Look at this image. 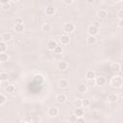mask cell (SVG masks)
Returning <instances> with one entry per match:
<instances>
[{
	"mask_svg": "<svg viewBox=\"0 0 123 123\" xmlns=\"http://www.w3.org/2000/svg\"><path fill=\"white\" fill-rule=\"evenodd\" d=\"M12 38V34H11L10 32H4V33L1 35V39H2L3 41H5V42L10 41Z\"/></svg>",
	"mask_w": 123,
	"mask_h": 123,
	"instance_id": "obj_5",
	"label": "cell"
},
{
	"mask_svg": "<svg viewBox=\"0 0 123 123\" xmlns=\"http://www.w3.org/2000/svg\"><path fill=\"white\" fill-rule=\"evenodd\" d=\"M69 121H70L71 123H76V122H77V116H76L75 114L71 115V116L69 117Z\"/></svg>",
	"mask_w": 123,
	"mask_h": 123,
	"instance_id": "obj_32",
	"label": "cell"
},
{
	"mask_svg": "<svg viewBox=\"0 0 123 123\" xmlns=\"http://www.w3.org/2000/svg\"><path fill=\"white\" fill-rule=\"evenodd\" d=\"M6 102H7L6 96H5L3 93H1V94H0V106H4Z\"/></svg>",
	"mask_w": 123,
	"mask_h": 123,
	"instance_id": "obj_26",
	"label": "cell"
},
{
	"mask_svg": "<svg viewBox=\"0 0 123 123\" xmlns=\"http://www.w3.org/2000/svg\"><path fill=\"white\" fill-rule=\"evenodd\" d=\"M65 100H66V96H65V94H63V93H60V94H58V95L56 96V101H57L59 104L64 103Z\"/></svg>",
	"mask_w": 123,
	"mask_h": 123,
	"instance_id": "obj_10",
	"label": "cell"
},
{
	"mask_svg": "<svg viewBox=\"0 0 123 123\" xmlns=\"http://www.w3.org/2000/svg\"><path fill=\"white\" fill-rule=\"evenodd\" d=\"M117 25H118V27H119V28H122V29H123V19H119V21H118Z\"/></svg>",
	"mask_w": 123,
	"mask_h": 123,
	"instance_id": "obj_38",
	"label": "cell"
},
{
	"mask_svg": "<svg viewBox=\"0 0 123 123\" xmlns=\"http://www.w3.org/2000/svg\"><path fill=\"white\" fill-rule=\"evenodd\" d=\"M6 50H7V44H6L5 41L1 40V42H0V53H4V52H6Z\"/></svg>",
	"mask_w": 123,
	"mask_h": 123,
	"instance_id": "obj_24",
	"label": "cell"
},
{
	"mask_svg": "<svg viewBox=\"0 0 123 123\" xmlns=\"http://www.w3.org/2000/svg\"><path fill=\"white\" fill-rule=\"evenodd\" d=\"M8 73H6V72H1L0 73V81L1 82H6V81H8Z\"/></svg>",
	"mask_w": 123,
	"mask_h": 123,
	"instance_id": "obj_25",
	"label": "cell"
},
{
	"mask_svg": "<svg viewBox=\"0 0 123 123\" xmlns=\"http://www.w3.org/2000/svg\"><path fill=\"white\" fill-rule=\"evenodd\" d=\"M95 81H96L97 86H103L106 83V78L104 76H98V77L95 78Z\"/></svg>",
	"mask_w": 123,
	"mask_h": 123,
	"instance_id": "obj_14",
	"label": "cell"
},
{
	"mask_svg": "<svg viewBox=\"0 0 123 123\" xmlns=\"http://www.w3.org/2000/svg\"><path fill=\"white\" fill-rule=\"evenodd\" d=\"M10 1L11 0H0V3H1V5H5V4H8Z\"/></svg>",
	"mask_w": 123,
	"mask_h": 123,
	"instance_id": "obj_41",
	"label": "cell"
},
{
	"mask_svg": "<svg viewBox=\"0 0 123 123\" xmlns=\"http://www.w3.org/2000/svg\"><path fill=\"white\" fill-rule=\"evenodd\" d=\"M82 104H83V107L84 108H86L90 105V101L88 99H82Z\"/></svg>",
	"mask_w": 123,
	"mask_h": 123,
	"instance_id": "obj_29",
	"label": "cell"
},
{
	"mask_svg": "<svg viewBox=\"0 0 123 123\" xmlns=\"http://www.w3.org/2000/svg\"><path fill=\"white\" fill-rule=\"evenodd\" d=\"M61 53H62V47L57 45V47L54 49V54H61Z\"/></svg>",
	"mask_w": 123,
	"mask_h": 123,
	"instance_id": "obj_30",
	"label": "cell"
},
{
	"mask_svg": "<svg viewBox=\"0 0 123 123\" xmlns=\"http://www.w3.org/2000/svg\"><path fill=\"white\" fill-rule=\"evenodd\" d=\"M74 114H75L77 117L84 116V114H85V111H84L83 107H81V108H76L75 111H74Z\"/></svg>",
	"mask_w": 123,
	"mask_h": 123,
	"instance_id": "obj_16",
	"label": "cell"
},
{
	"mask_svg": "<svg viewBox=\"0 0 123 123\" xmlns=\"http://www.w3.org/2000/svg\"><path fill=\"white\" fill-rule=\"evenodd\" d=\"M77 90L78 92L80 93H86L87 91V86L86 84H80L78 86H77Z\"/></svg>",
	"mask_w": 123,
	"mask_h": 123,
	"instance_id": "obj_13",
	"label": "cell"
},
{
	"mask_svg": "<svg viewBox=\"0 0 123 123\" xmlns=\"http://www.w3.org/2000/svg\"><path fill=\"white\" fill-rule=\"evenodd\" d=\"M8 60H9L8 54H6L5 52L4 53H0V62H8Z\"/></svg>",
	"mask_w": 123,
	"mask_h": 123,
	"instance_id": "obj_23",
	"label": "cell"
},
{
	"mask_svg": "<svg viewBox=\"0 0 123 123\" xmlns=\"http://www.w3.org/2000/svg\"><path fill=\"white\" fill-rule=\"evenodd\" d=\"M111 85L112 87L115 88H120L123 86V78L120 76H114L111 80Z\"/></svg>",
	"mask_w": 123,
	"mask_h": 123,
	"instance_id": "obj_1",
	"label": "cell"
},
{
	"mask_svg": "<svg viewBox=\"0 0 123 123\" xmlns=\"http://www.w3.org/2000/svg\"><path fill=\"white\" fill-rule=\"evenodd\" d=\"M84 122H85V118H84V116L77 117V122H76V123H84Z\"/></svg>",
	"mask_w": 123,
	"mask_h": 123,
	"instance_id": "obj_36",
	"label": "cell"
},
{
	"mask_svg": "<svg viewBox=\"0 0 123 123\" xmlns=\"http://www.w3.org/2000/svg\"><path fill=\"white\" fill-rule=\"evenodd\" d=\"M95 42H96V37H95V36H89V35H88V37H86V43L89 44V45H92V44H94Z\"/></svg>",
	"mask_w": 123,
	"mask_h": 123,
	"instance_id": "obj_19",
	"label": "cell"
},
{
	"mask_svg": "<svg viewBox=\"0 0 123 123\" xmlns=\"http://www.w3.org/2000/svg\"><path fill=\"white\" fill-rule=\"evenodd\" d=\"M86 1L88 4H92V3H94V1H95V0H86Z\"/></svg>",
	"mask_w": 123,
	"mask_h": 123,
	"instance_id": "obj_42",
	"label": "cell"
},
{
	"mask_svg": "<svg viewBox=\"0 0 123 123\" xmlns=\"http://www.w3.org/2000/svg\"><path fill=\"white\" fill-rule=\"evenodd\" d=\"M14 22H15V24H23V18L18 16V17L15 18V21Z\"/></svg>",
	"mask_w": 123,
	"mask_h": 123,
	"instance_id": "obj_33",
	"label": "cell"
},
{
	"mask_svg": "<svg viewBox=\"0 0 123 123\" xmlns=\"http://www.w3.org/2000/svg\"><path fill=\"white\" fill-rule=\"evenodd\" d=\"M10 8H11V5H10V3H8V4H5V5H2V10H3V11H8Z\"/></svg>",
	"mask_w": 123,
	"mask_h": 123,
	"instance_id": "obj_35",
	"label": "cell"
},
{
	"mask_svg": "<svg viewBox=\"0 0 123 123\" xmlns=\"http://www.w3.org/2000/svg\"><path fill=\"white\" fill-rule=\"evenodd\" d=\"M120 71L123 73V63H120Z\"/></svg>",
	"mask_w": 123,
	"mask_h": 123,
	"instance_id": "obj_43",
	"label": "cell"
},
{
	"mask_svg": "<svg viewBox=\"0 0 123 123\" xmlns=\"http://www.w3.org/2000/svg\"><path fill=\"white\" fill-rule=\"evenodd\" d=\"M96 15H97V17L98 18H100V19H105L107 16H108V12L106 11V10H99L98 12H97V13H96Z\"/></svg>",
	"mask_w": 123,
	"mask_h": 123,
	"instance_id": "obj_7",
	"label": "cell"
},
{
	"mask_svg": "<svg viewBox=\"0 0 123 123\" xmlns=\"http://www.w3.org/2000/svg\"><path fill=\"white\" fill-rule=\"evenodd\" d=\"M68 85H69V83H68V81L65 80V79H61V80L58 82V86H59L60 88H66V87L68 86Z\"/></svg>",
	"mask_w": 123,
	"mask_h": 123,
	"instance_id": "obj_9",
	"label": "cell"
},
{
	"mask_svg": "<svg viewBox=\"0 0 123 123\" xmlns=\"http://www.w3.org/2000/svg\"><path fill=\"white\" fill-rule=\"evenodd\" d=\"M117 16L119 19H123V9H121L117 12Z\"/></svg>",
	"mask_w": 123,
	"mask_h": 123,
	"instance_id": "obj_34",
	"label": "cell"
},
{
	"mask_svg": "<svg viewBox=\"0 0 123 123\" xmlns=\"http://www.w3.org/2000/svg\"><path fill=\"white\" fill-rule=\"evenodd\" d=\"M60 41H61V43H62V45L68 44L69 41H70V37H69L68 34H63V35H62L61 37H60Z\"/></svg>",
	"mask_w": 123,
	"mask_h": 123,
	"instance_id": "obj_4",
	"label": "cell"
},
{
	"mask_svg": "<svg viewBox=\"0 0 123 123\" xmlns=\"http://www.w3.org/2000/svg\"><path fill=\"white\" fill-rule=\"evenodd\" d=\"M87 33H88L89 36H96V35L99 34V28L98 27H95V26H93L91 24L87 28Z\"/></svg>",
	"mask_w": 123,
	"mask_h": 123,
	"instance_id": "obj_3",
	"label": "cell"
},
{
	"mask_svg": "<svg viewBox=\"0 0 123 123\" xmlns=\"http://www.w3.org/2000/svg\"><path fill=\"white\" fill-rule=\"evenodd\" d=\"M117 100H118L117 94H115V93H110V94L108 95V101H109V102L114 103V102H116Z\"/></svg>",
	"mask_w": 123,
	"mask_h": 123,
	"instance_id": "obj_15",
	"label": "cell"
},
{
	"mask_svg": "<svg viewBox=\"0 0 123 123\" xmlns=\"http://www.w3.org/2000/svg\"><path fill=\"white\" fill-rule=\"evenodd\" d=\"M41 30H42L43 32H45V33L50 32V31L52 30V26H51V24H49V23H44V24H42V26H41Z\"/></svg>",
	"mask_w": 123,
	"mask_h": 123,
	"instance_id": "obj_18",
	"label": "cell"
},
{
	"mask_svg": "<svg viewBox=\"0 0 123 123\" xmlns=\"http://www.w3.org/2000/svg\"><path fill=\"white\" fill-rule=\"evenodd\" d=\"M62 59V53L61 54H54V60L57 62H61Z\"/></svg>",
	"mask_w": 123,
	"mask_h": 123,
	"instance_id": "obj_28",
	"label": "cell"
},
{
	"mask_svg": "<svg viewBox=\"0 0 123 123\" xmlns=\"http://www.w3.org/2000/svg\"><path fill=\"white\" fill-rule=\"evenodd\" d=\"M92 25L95 26V27H98V28L100 27V23H99L98 21H93V22H92Z\"/></svg>",
	"mask_w": 123,
	"mask_h": 123,
	"instance_id": "obj_40",
	"label": "cell"
},
{
	"mask_svg": "<svg viewBox=\"0 0 123 123\" xmlns=\"http://www.w3.org/2000/svg\"><path fill=\"white\" fill-rule=\"evenodd\" d=\"M111 70L112 71H114V72H118V71H120V63H118V62H113V63H111Z\"/></svg>",
	"mask_w": 123,
	"mask_h": 123,
	"instance_id": "obj_22",
	"label": "cell"
},
{
	"mask_svg": "<svg viewBox=\"0 0 123 123\" xmlns=\"http://www.w3.org/2000/svg\"><path fill=\"white\" fill-rule=\"evenodd\" d=\"M14 90H15V87H14L13 85H8V86L5 87V91H6L7 93H9V94L13 93Z\"/></svg>",
	"mask_w": 123,
	"mask_h": 123,
	"instance_id": "obj_20",
	"label": "cell"
},
{
	"mask_svg": "<svg viewBox=\"0 0 123 123\" xmlns=\"http://www.w3.org/2000/svg\"><path fill=\"white\" fill-rule=\"evenodd\" d=\"M63 3L65 5H71L73 3V0H63Z\"/></svg>",
	"mask_w": 123,
	"mask_h": 123,
	"instance_id": "obj_39",
	"label": "cell"
},
{
	"mask_svg": "<svg viewBox=\"0 0 123 123\" xmlns=\"http://www.w3.org/2000/svg\"><path fill=\"white\" fill-rule=\"evenodd\" d=\"M122 99H123V95H122Z\"/></svg>",
	"mask_w": 123,
	"mask_h": 123,
	"instance_id": "obj_46",
	"label": "cell"
},
{
	"mask_svg": "<svg viewBox=\"0 0 123 123\" xmlns=\"http://www.w3.org/2000/svg\"><path fill=\"white\" fill-rule=\"evenodd\" d=\"M58 68L62 71H64L68 68V63L66 62H63V61H61L59 62V64H58Z\"/></svg>",
	"mask_w": 123,
	"mask_h": 123,
	"instance_id": "obj_12",
	"label": "cell"
},
{
	"mask_svg": "<svg viewBox=\"0 0 123 123\" xmlns=\"http://www.w3.org/2000/svg\"><path fill=\"white\" fill-rule=\"evenodd\" d=\"M115 1H119V0H115Z\"/></svg>",
	"mask_w": 123,
	"mask_h": 123,
	"instance_id": "obj_45",
	"label": "cell"
},
{
	"mask_svg": "<svg viewBox=\"0 0 123 123\" xmlns=\"http://www.w3.org/2000/svg\"><path fill=\"white\" fill-rule=\"evenodd\" d=\"M59 114V109L56 108V107H52V108H49L48 110V115L50 117H55Z\"/></svg>",
	"mask_w": 123,
	"mask_h": 123,
	"instance_id": "obj_6",
	"label": "cell"
},
{
	"mask_svg": "<svg viewBox=\"0 0 123 123\" xmlns=\"http://www.w3.org/2000/svg\"><path fill=\"white\" fill-rule=\"evenodd\" d=\"M86 78L87 80H91V79H95L96 78V74L93 70H87L86 73Z\"/></svg>",
	"mask_w": 123,
	"mask_h": 123,
	"instance_id": "obj_17",
	"label": "cell"
},
{
	"mask_svg": "<svg viewBox=\"0 0 123 123\" xmlns=\"http://www.w3.org/2000/svg\"><path fill=\"white\" fill-rule=\"evenodd\" d=\"M55 12H56V9L51 5H49V6H47L45 8V13L47 15H53L55 13Z\"/></svg>",
	"mask_w": 123,
	"mask_h": 123,
	"instance_id": "obj_11",
	"label": "cell"
},
{
	"mask_svg": "<svg viewBox=\"0 0 123 123\" xmlns=\"http://www.w3.org/2000/svg\"><path fill=\"white\" fill-rule=\"evenodd\" d=\"M57 45H58V43H57L55 40H49V41L47 42L46 47H47V49H48L49 51H54V49L57 47Z\"/></svg>",
	"mask_w": 123,
	"mask_h": 123,
	"instance_id": "obj_8",
	"label": "cell"
},
{
	"mask_svg": "<svg viewBox=\"0 0 123 123\" xmlns=\"http://www.w3.org/2000/svg\"><path fill=\"white\" fill-rule=\"evenodd\" d=\"M74 30H75V25L73 23H71V22L65 23L63 25V32H64V34H70Z\"/></svg>",
	"mask_w": 123,
	"mask_h": 123,
	"instance_id": "obj_2",
	"label": "cell"
},
{
	"mask_svg": "<svg viewBox=\"0 0 123 123\" xmlns=\"http://www.w3.org/2000/svg\"><path fill=\"white\" fill-rule=\"evenodd\" d=\"M74 106L76 108H81L83 107V104H82V99H76L74 101Z\"/></svg>",
	"mask_w": 123,
	"mask_h": 123,
	"instance_id": "obj_27",
	"label": "cell"
},
{
	"mask_svg": "<svg viewBox=\"0 0 123 123\" xmlns=\"http://www.w3.org/2000/svg\"><path fill=\"white\" fill-rule=\"evenodd\" d=\"M11 1H12V2H14V3H15V2H17V1H19V0H11Z\"/></svg>",
	"mask_w": 123,
	"mask_h": 123,
	"instance_id": "obj_44",
	"label": "cell"
},
{
	"mask_svg": "<svg viewBox=\"0 0 123 123\" xmlns=\"http://www.w3.org/2000/svg\"><path fill=\"white\" fill-rule=\"evenodd\" d=\"M14 31L16 33H22L24 31V25L23 24H15L14 25Z\"/></svg>",
	"mask_w": 123,
	"mask_h": 123,
	"instance_id": "obj_21",
	"label": "cell"
},
{
	"mask_svg": "<svg viewBox=\"0 0 123 123\" xmlns=\"http://www.w3.org/2000/svg\"><path fill=\"white\" fill-rule=\"evenodd\" d=\"M31 122H33V123H39V122H41V119L39 117H37V116H34V117L31 118Z\"/></svg>",
	"mask_w": 123,
	"mask_h": 123,
	"instance_id": "obj_31",
	"label": "cell"
},
{
	"mask_svg": "<svg viewBox=\"0 0 123 123\" xmlns=\"http://www.w3.org/2000/svg\"><path fill=\"white\" fill-rule=\"evenodd\" d=\"M87 81H88V85H90V86H95L96 85L95 79H91V80H87Z\"/></svg>",
	"mask_w": 123,
	"mask_h": 123,
	"instance_id": "obj_37",
	"label": "cell"
}]
</instances>
